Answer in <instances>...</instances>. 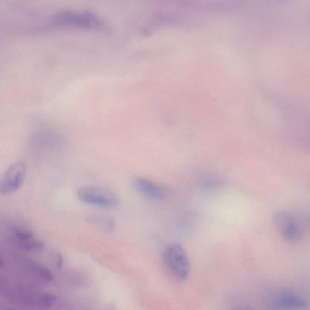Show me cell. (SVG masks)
Instances as JSON below:
<instances>
[{
  "instance_id": "obj_1",
  "label": "cell",
  "mask_w": 310,
  "mask_h": 310,
  "mask_svg": "<svg viewBox=\"0 0 310 310\" xmlns=\"http://www.w3.org/2000/svg\"><path fill=\"white\" fill-rule=\"evenodd\" d=\"M53 25L70 26L110 33V29L98 15L89 11H64L56 15L52 19Z\"/></svg>"
},
{
  "instance_id": "obj_2",
  "label": "cell",
  "mask_w": 310,
  "mask_h": 310,
  "mask_svg": "<svg viewBox=\"0 0 310 310\" xmlns=\"http://www.w3.org/2000/svg\"><path fill=\"white\" fill-rule=\"evenodd\" d=\"M164 263L176 278L180 281L187 280L190 271V260L181 245H170L164 250Z\"/></svg>"
},
{
  "instance_id": "obj_3",
  "label": "cell",
  "mask_w": 310,
  "mask_h": 310,
  "mask_svg": "<svg viewBox=\"0 0 310 310\" xmlns=\"http://www.w3.org/2000/svg\"><path fill=\"white\" fill-rule=\"evenodd\" d=\"M77 197L81 202L101 207H115L120 200L113 192L107 188L94 186H86L77 190Z\"/></svg>"
},
{
  "instance_id": "obj_4",
  "label": "cell",
  "mask_w": 310,
  "mask_h": 310,
  "mask_svg": "<svg viewBox=\"0 0 310 310\" xmlns=\"http://www.w3.org/2000/svg\"><path fill=\"white\" fill-rule=\"evenodd\" d=\"M26 175V164L17 163L9 167L0 182V193L9 195L18 191L23 185Z\"/></svg>"
},
{
  "instance_id": "obj_5",
  "label": "cell",
  "mask_w": 310,
  "mask_h": 310,
  "mask_svg": "<svg viewBox=\"0 0 310 310\" xmlns=\"http://www.w3.org/2000/svg\"><path fill=\"white\" fill-rule=\"evenodd\" d=\"M274 222L276 227L287 241L296 243L301 239V229L290 213L285 211L277 212L274 215Z\"/></svg>"
},
{
  "instance_id": "obj_6",
  "label": "cell",
  "mask_w": 310,
  "mask_h": 310,
  "mask_svg": "<svg viewBox=\"0 0 310 310\" xmlns=\"http://www.w3.org/2000/svg\"><path fill=\"white\" fill-rule=\"evenodd\" d=\"M132 187L136 193L150 200H164L171 195V190L166 186L145 178L133 179Z\"/></svg>"
},
{
  "instance_id": "obj_7",
  "label": "cell",
  "mask_w": 310,
  "mask_h": 310,
  "mask_svg": "<svg viewBox=\"0 0 310 310\" xmlns=\"http://www.w3.org/2000/svg\"><path fill=\"white\" fill-rule=\"evenodd\" d=\"M12 238L18 246L27 251L40 250L45 247L32 231L23 227H15L11 230Z\"/></svg>"
},
{
  "instance_id": "obj_8",
  "label": "cell",
  "mask_w": 310,
  "mask_h": 310,
  "mask_svg": "<svg viewBox=\"0 0 310 310\" xmlns=\"http://www.w3.org/2000/svg\"><path fill=\"white\" fill-rule=\"evenodd\" d=\"M224 184V180L221 176L213 173L204 175L198 181L201 188L206 190H216Z\"/></svg>"
},
{
  "instance_id": "obj_9",
  "label": "cell",
  "mask_w": 310,
  "mask_h": 310,
  "mask_svg": "<svg viewBox=\"0 0 310 310\" xmlns=\"http://www.w3.org/2000/svg\"><path fill=\"white\" fill-rule=\"evenodd\" d=\"M277 306L285 309H298L304 308L306 303L300 297L294 296H282L277 300Z\"/></svg>"
},
{
  "instance_id": "obj_10",
  "label": "cell",
  "mask_w": 310,
  "mask_h": 310,
  "mask_svg": "<svg viewBox=\"0 0 310 310\" xmlns=\"http://www.w3.org/2000/svg\"><path fill=\"white\" fill-rule=\"evenodd\" d=\"M89 221L93 224L100 226L108 232H112L115 230V225L112 219L101 217H91Z\"/></svg>"
},
{
  "instance_id": "obj_11",
  "label": "cell",
  "mask_w": 310,
  "mask_h": 310,
  "mask_svg": "<svg viewBox=\"0 0 310 310\" xmlns=\"http://www.w3.org/2000/svg\"><path fill=\"white\" fill-rule=\"evenodd\" d=\"M194 218L190 216H185L179 220L178 225L181 231L189 230L193 228L194 225Z\"/></svg>"
},
{
  "instance_id": "obj_12",
  "label": "cell",
  "mask_w": 310,
  "mask_h": 310,
  "mask_svg": "<svg viewBox=\"0 0 310 310\" xmlns=\"http://www.w3.org/2000/svg\"><path fill=\"white\" fill-rule=\"evenodd\" d=\"M56 263H57V266L59 268H61L63 265V260L60 253H57V256H56Z\"/></svg>"
}]
</instances>
